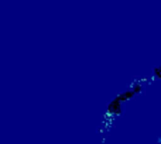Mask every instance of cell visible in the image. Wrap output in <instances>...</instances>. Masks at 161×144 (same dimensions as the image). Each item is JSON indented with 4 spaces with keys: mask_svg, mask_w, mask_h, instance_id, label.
<instances>
[{
    "mask_svg": "<svg viewBox=\"0 0 161 144\" xmlns=\"http://www.w3.org/2000/svg\"><path fill=\"white\" fill-rule=\"evenodd\" d=\"M157 74H158L160 76H161V68H158V69H157Z\"/></svg>",
    "mask_w": 161,
    "mask_h": 144,
    "instance_id": "6da1fadb",
    "label": "cell"
}]
</instances>
